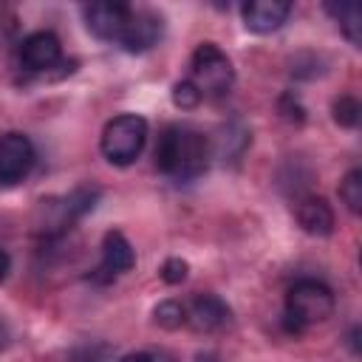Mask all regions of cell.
Segmentation results:
<instances>
[{
	"label": "cell",
	"instance_id": "e0dca14e",
	"mask_svg": "<svg viewBox=\"0 0 362 362\" xmlns=\"http://www.w3.org/2000/svg\"><path fill=\"white\" fill-rule=\"evenodd\" d=\"M201 90L189 82V79H181V82H175V88H173V102H175V107H181V110H192V107H198L201 105Z\"/></svg>",
	"mask_w": 362,
	"mask_h": 362
},
{
	"label": "cell",
	"instance_id": "52a82bcc",
	"mask_svg": "<svg viewBox=\"0 0 362 362\" xmlns=\"http://www.w3.org/2000/svg\"><path fill=\"white\" fill-rule=\"evenodd\" d=\"M62 59V45L54 31H34L20 42V62L25 71L42 74L57 68Z\"/></svg>",
	"mask_w": 362,
	"mask_h": 362
},
{
	"label": "cell",
	"instance_id": "30bf717a",
	"mask_svg": "<svg viewBox=\"0 0 362 362\" xmlns=\"http://www.w3.org/2000/svg\"><path fill=\"white\" fill-rule=\"evenodd\" d=\"M161 37V17L153 14V11H136L130 14L122 37H119V45L127 51V54H141L147 48H153Z\"/></svg>",
	"mask_w": 362,
	"mask_h": 362
},
{
	"label": "cell",
	"instance_id": "8fae6325",
	"mask_svg": "<svg viewBox=\"0 0 362 362\" xmlns=\"http://www.w3.org/2000/svg\"><path fill=\"white\" fill-rule=\"evenodd\" d=\"M184 308H187V325L201 334L218 331L221 325L229 322V305L218 294H195L192 303Z\"/></svg>",
	"mask_w": 362,
	"mask_h": 362
},
{
	"label": "cell",
	"instance_id": "ffe728a7",
	"mask_svg": "<svg viewBox=\"0 0 362 362\" xmlns=\"http://www.w3.org/2000/svg\"><path fill=\"white\" fill-rule=\"evenodd\" d=\"M8 269H11V257H8L6 249H0V283L8 277Z\"/></svg>",
	"mask_w": 362,
	"mask_h": 362
},
{
	"label": "cell",
	"instance_id": "ba28073f",
	"mask_svg": "<svg viewBox=\"0 0 362 362\" xmlns=\"http://www.w3.org/2000/svg\"><path fill=\"white\" fill-rule=\"evenodd\" d=\"M136 266V252L130 246V240L122 232H107L102 240V260L93 272V280H116L122 274H127Z\"/></svg>",
	"mask_w": 362,
	"mask_h": 362
},
{
	"label": "cell",
	"instance_id": "7c38bea8",
	"mask_svg": "<svg viewBox=\"0 0 362 362\" xmlns=\"http://www.w3.org/2000/svg\"><path fill=\"white\" fill-rule=\"evenodd\" d=\"M297 223L303 226V232H308L314 238H325L334 232V209L328 206L325 198L308 195L297 204Z\"/></svg>",
	"mask_w": 362,
	"mask_h": 362
},
{
	"label": "cell",
	"instance_id": "2e32d148",
	"mask_svg": "<svg viewBox=\"0 0 362 362\" xmlns=\"http://www.w3.org/2000/svg\"><path fill=\"white\" fill-rule=\"evenodd\" d=\"M359 113H362V107H359V102H356L354 96H339V99H334V122H337V124L354 127V124L359 122Z\"/></svg>",
	"mask_w": 362,
	"mask_h": 362
},
{
	"label": "cell",
	"instance_id": "7402d4cb",
	"mask_svg": "<svg viewBox=\"0 0 362 362\" xmlns=\"http://www.w3.org/2000/svg\"><path fill=\"white\" fill-rule=\"evenodd\" d=\"M195 362H221V359H218L215 354H201V356H198Z\"/></svg>",
	"mask_w": 362,
	"mask_h": 362
},
{
	"label": "cell",
	"instance_id": "d6986e66",
	"mask_svg": "<svg viewBox=\"0 0 362 362\" xmlns=\"http://www.w3.org/2000/svg\"><path fill=\"white\" fill-rule=\"evenodd\" d=\"M8 342H11V328H8V322L0 317V351H6Z\"/></svg>",
	"mask_w": 362,
	"mask_h": 362
},
{
	"label": "cell",
	"instance_id": "5b68a950",
	"mask_svg": "<svg viewBox=\"0 0 362 362\" xmlns=\"http://www.w3.org/2000/svg\"><path fill=\"white\" fill-rule=\"evenodd\" d=\"M37 161V150L25 133H3L0 136V187L20 184Z\"/></svg>",
	"mask_w": 362,
	"mask_h": 362
},
{
	"label": "cell",
	"instance_id": "3957f363",
	"mask_svg": "<svg viewBox=\"0 0 362 362\" xmlns=\"http://www.w3.org/2000/svg\"><path fill=\"white\" fill-rule=\"evenodd\" d=\"M144 141H147V122L136 113H122L105 124L99 147L110 164L127 167L141 156Z\"/></svg>",
	"mask_w": 362,
	"mask_h": 362
},
{
	"label": "cell",
	"instance_id": "9a60e30c",
	"mask_svg": "<svg viewBox=\"0 0 362 362\" xmlns=\"http://www.w3.org/2000/svg\"><path fill=\"white\" fill-rule=\"evenodd\" d=\"M325 8L337 17V23L342 25L345 37H348L354 45H359V8H356L354 3H342L339 8H337V6H325Z\"/></svg>",
	"mask_w": 362,
	"mask_h": 362
},
{
	"label": "cell",
	"instance_id": "4fadbf2b",
	"mask_svg": "<svg viewBox=\"0 0 362 362\" xmlns=\"http://www.w3.org/2000/svg\"><path fill=\"white\" fill-rule=\"evenodd\" d=\"M153 320H156V325H161V328H167V331H175V328H181V325H187V308H184V303H178V300H164V303L156 305Z\"/></svg>",
	"mask_w": 362,
	"mask_h": 362
},
{
	"label": "cell",
	"instance_id": "5bb4252c",
	"mask_svg": "<svg viewBox=\"0 0 362 362\" xmlns=\"http://www.w3.org/2000/svg\"><path fill=\"white\" fill-rule=\"evenodd\" d=\"M339 198L354 215L362 212V173L359 170H348V175L339 184Z\"/></svg>",
	"mask_w": 362,
	"mask_h": 362
},
{
	"label": "cell",
	"instance_id": "9c48e42d",
	"mask_svg": "<svg viewBox=\"0 0 362 362\" xmlns=\"http://www.w3.org/2000/svg\"><path fill=\"white\" fill-rule=\"evenodd\" d=\"M291 14V3L286 0H249L240 6L243 25L252 34H272L277 31Z\"/></svg>",
	"mask_w": 362,
	"mask_h": 362
},
{
	"label": "cell",
	"instance_id": "ac0fdd59",
	"mask_svg": "<svg viewBox=\"0 0 362 362\" xmlns=\"http://www.w3.org/2000/svg\"><path fill=\"white\" fill-rule=\"evenodd\" d=\"M187 274H189V266H187V260H181V257H170V260H164V266H161V280L170 283V286L184 283Z\"/></svg>",
	"mask_w": 362,
	"mask_h": 362
},
{
	"label": "cell",
	"instance_id": "6da1fadb",
	"mask_svg": "<svg viewBox=\"0 0 362 362\" xmlns=\"http://www.w3.org/2000/svg\"><path fill=\"white\" fill-rule=\"evenodd\" d=\"M209 164V141L189 124H167L156 144V167L175 184L195 181Z\"/></svg>",
	"mask_w": 362,
	"mask_h": 362
},
{
	"label": "cell",
	"instance_id": "277c9868",
	"mask_svg": "<svg viewBox=\"0 0 362 362\" xmlns=\"http://www.w3.org/2000/svg\"><path fill=\"white\" fill-rule=\"evenodd\" d=\"M235 71L229 57L215 42H201L189 59V82L201 90V96H223L232 88Z\"/></svg>",
	"mask_w": 362,
	"mask_h": 362
},
{
	"label": "cell",
	"instance_id": "8992f818",
	"mask_svg": "<svg viewBox=\"0 0 362 362\" xmlns=\"http://www.w3.org/2000/svg\"><path fill=\"white\" fill-rule=\"evenodd\" d=\"M133 8L127 3H90L85 6V25L93 37L119 42Z\"/></svg>",
	"mask_w": 362,
	"mask_h": 362
},
{
	"label": "cell",
	"instance_id": "7a4b0ae2",
	"mask_svg": "<svg viewBox=\"0 0 362 362\" xmlns=\"http://www.w3.org/2000/svg\"><path fill=\"white\" fill-rule=\"evenodd\" d=\"M334 314V291L314 277H303L297 280L288 291H286V314L283 322L291 334L325 322Z\"/></svg>",
	"mask_w": 362,
	"mask_h": 362
},
{
	"label": "cell",
	"instance_id": "44dd1931",
	"mask_svg": "<svg viewBox=\"0 0 362 362\" xmlns=\"http://www.w3.org/2000/svg\"><path fill=\"white\" fill-rule=\"evenodd\" d=\"M119 362H156L150 354H144V351H136V354H127V356H122Z\"/></svg>",
	"mask_w": 362,
	"mask_h": 362
}]
</instances>
